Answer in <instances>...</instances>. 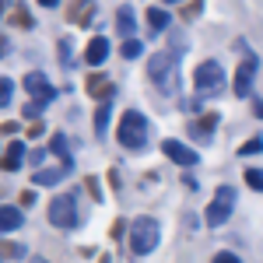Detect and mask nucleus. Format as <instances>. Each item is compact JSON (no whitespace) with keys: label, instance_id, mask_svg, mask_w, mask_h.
Returning a JSON list of instances; mask_svg holds the SVG:
<instances>
[{"label":"nucleus","instance_id":"1","mask_svg":"<svg viewBox=\"0 0 263 263\" xmlns=\"http://www.w3.org/2000/svg\"><path fill=\"white\" fill-rule=\"evenodd\" d=\"M147 78L158 84L162 91H176L179 88V49H162L147 60Z\"/></svg>","mask_w":263,"mask_h":263},{"label":"nucleus","instance_id":"2","mask_svg":"<svg viewBox=\"0 0 263 263\" xmlns=\"http://www.w3.org/2000/svg\"><path fill=\"white\" fill-rule=\"evenodd\" d=\"M162 239V224L155 221V218H134L130 224V235H126V242H130V253L134 256H147L155 246Z\"/></svg>","mask_w":263,"mask_h":263},{"label":"nucleus","instance_id":"3","mask_svg":"<svg viewBox=\"0 0 263 263\" xmlns=\"http://www.w3.org/2000/svg\"><path fill=\"white\" fill-rule=\"evenodd\" d=\"M120 144L126 147V151H141L144 144H147V120H144V112H137V109H126L120 116Z\"/></svg>","mask_w":263,"mask_h":263},{"label":"nucleus","instance_id":"4","mask_svg":"<svg viewBox=\"0 0 263 263\" xmlns=\"http://www.w3.org/2000/svg\"><path fill=\"white\" fill-rule=\"evenodd\" d=\"M193 84H197V91L200 95H214V91H221L224 84V70L218 60H203L197 70H193Z\"/></svg>","mask_w":263,"mask_h":263},{"label":"nucleus","instance_id":"5","mask_svg":"<svg viewBox=\"0 0 263 263\" xmlns=\"http://www.w3.org/2000/svg\"><path fill=\"white\" fill-rule=\"evenodd\" d=\"M49 224H57V228L78 224V197L74 193H60L57 200H49Z\"/></svg>","mask_w":263,"mask_h":263},{"label":"nucleus","instance_id":"6","mask_svg":"<svg viewBox=\"0 0 263 263\" xmlns=\"http://www.w3.org/2000/svg\"><path fill=\"white\" fill-rule=\"evenodd\" d=\"M232 211H235V190L232 186H218V193H214V200L207 207V224L211 228H218L232 218Z\"/></svg>","mask_w":263,"mask_h":263},{"label":"nucleus","instance_id":"7","mask_svg":"<svg viewBox=\"0 0 263 263\" xmlns=\"http://www.w3.org/2000/svg\"><path fill=\"white\" fill-rule=\"evenodd\" d=\"M25 91L32 95V102H39V105H46V102L57 99V88L49 84V78L46 74H39V70H32L28 78H25Z\"/></svg>","mask_w":263,"mask_h":263},{"label":"nucleus","instance_id":"8","mask_svg":"<svg viewBox=\"0 0 263 263\" xmlns=\"http://www.w3.org/2000/svg\"><path fill=\"white\" fill-rule=\"evenodd\" d=\"M256 67H260V60H256L253 53H246V60L239 63V70H235V95H239V99H246V95L253 91V78H256Z\"/></svg>","mask_w":263,"mask_h":263},{"label":"nucleus","instance_id":"9","mask_svg":"<svg viewBox=\"0 0 263 263\" xmlns=\"http://www.w3.org/2000/svg\"><path fill=\"white\" fill-rule=\"evenodd\" d=\"M162 151H165V158H172V162L182 165V168H193V165L200 162V155H197L190 144H179V141H162Z\"/></svg>","mask_w":263,"mask_h":263},{"label":"nucleus","instance_id":"10","mask_svg":"<svg viewBox=\"0 0 263 263\" xmlns=\"http://www.w3.org/2000/svg\"><path fill=\"white\" fill-rule=\"evenodd\" d=\"M105 57H109V39L105 35H95V39L88 42V49H84V60L91 63V67H99Z\"/></svg>","mask_w":263,"mask_h":263},{"label":"nucleus","instance_id":"11","mask_svg":"<svg viewBox=\"0 0 263 263\" xmlns=\"http://www.w3.org/2000/svg\"><path fill=\"white\" fill-rule=\"evenodd\" d=\"M21 162H25V144H21V141H11V144H7V151H4L0 168H4V172H14V168H21Z\"/></svg>","mask_w":263,"mask_h":263},{"label":"nucleus","instance_id":"12","mask_svg":"<svg viewBox=\"0 0 263 263\" xmlns=\"http://www.w3.org/2000/svg\"><path fill=\"white\" fill-rule=\"evenodd\" d=\"M63 176H70V165H57V168H39V172L32 176V182H35V186H57Z\"/></svg>","mask_w":263,"mask_h":263},{"label":"nucleus","instance_id":"13","mask_svg":"<svg viewBox=\"0 0 263 263\" xmlns=\"http://www.w3.org/2000/svg\"><path fill=\"white\" fill-rule=\"evenodd\" d=\"M21 207H7V203H0V232H14L21 228Z\"/></svg>","mask_w":263,"mask_h":263},{"label":"nucleus","instance_id":"14","mask_svg":"<svg viewBox=\"0 0 263 263\" xmlns=\"http://www.w3.org/2000/svg\"><path fill=\"white\" fill-rule=\"evenodd\" d=\"M134 25H137V18H134V7L130 4H123L120 11H116V28H120V35H134Z\"/></svg>","mask_w":263,"mask_h":263},{"label":"nucleus","instance_id":"15","mask_svg":"<svg viewBox=\"0 0 263 263\" xmlns=\"http://www.w3.org/2000/svg\"><path fill=\"white\" fill-rule=\"evenodd\" d=\"M49 151L60 158V165H70V147H67V137L63 134H53L49 137Z\"/></svg>","mask_w":263,"mask_h":263},{"label":"nucleus","instance_id":"16","mask_svg":"<svg viewBox=\"0 0 263 263\" xmlns=\"http://www.w3.org/2000/svg\"><path fill=\"white\" fill-rule=\"evenodd\" d=\"M168 11H162V7H151V11H147V25H151V32H165V28H168Z\"/></svg>","mask_w":263,"mask_h":263},{"label":"nucleus","instance_id":"17","mask_svg":"<svg viewBox=\"0 0 263 263\" xmlns=\"http://www.w3.org/2000/svg\"><path fill=\"white\" fill-rule=\"evenodd\" d=\"M109 116H112V105H109V102H102V105H99V112H95V134H102V137H105Z\"/></svg>","mask_w":263,"mask_h":263},{"label":"nucleus","instance_id":"18","mask_svg":"<svg viewBox=\"0 0 263 263\" xmlns=\"http://www.w3.org/2000/svg\"><path fill=\"white\" fill-rule=\"evenodd\" d=\"M88 91H91L95 99L105 102V95H109V81H102V74H91V78H88Z\"/></svg>","mask_w":263,"mask_h":263},{"label":"nucleus","instance_id":"19","mask_svg":"<svg viewBox=\"0 0 263 263\" xmlns=\"http://www.w3.org/2000/svg\"><path fill=\"white\" fill-rule=\"evenodd\" d=\"M70 18L78 21V25H91V0H81V7L74 4V11H70Z\"/></svg>","mask_w":263,"mask_h":263},{"label":"nucleus","instance_id":"20","mask_svg":"<svg viewBox=\"0 0 263 263\" xmlns=\"http://www.w3.org/2000/svg\"><path fill=\"white\" fill-rule=\"evenodd\" d=\"M0 256H7V260H21V256H25V246H18V242H0Z\"/></svg>","mask_w":263,"mask_h":263},{"label":"nucleus","instance_id":"21","mask_svg":"<svg viewBox=\"0 0 263 263\" xmlns=\"http://www.w3.org/2000/svg\"><path fill=\"white\" fill-rule=\"evenodd\" d=\"M11 25H21V28H32L35 21H32V14H28L25 7H14V11H11Z\"/></svg>","mask_w":263,"mask_h":263},{"label":"nucleus","instance_id":"22","mask_svg":"<svg viewBox=\"0 0 263 263\" xmlns=\"http://www.w3.org/2000/svg\"><path fill=\"white\" fill-rule=\"evenodd\" d=\"M141 49H144V46H141L137 39H126V42L120 46V53L126 57V60H137V57H141Z\"/></svg>","mask_w":263,"mask_h":263},{"label":"nucleus","instance_id":"23","mask_svg":"<svg viewBox=\"0 0 263 263\" xmlns=\"http://www.w3.org/2000/svg\"><path fill=\"white\" fill-rule=\"evenodd\" d=\"M11 95H14V81L11 78H0V109L11 105Z\"/></svg>","mask_w":263,"mask_h":263},{"label":"nucleus","instance_id":"24","mask_svg":"<svg viewBox=\"0 0 263 263\" xmlns=\"http://www.w3.org/2000/svg\"><path fill=\"white\" fill-rule=\"evenodd\" d=\"M246 186H253L256 193H263V172L260 168H246Z\"/></svg>","mask_w":263,"mask_h":263},{"label":"nucleus","instance_id":"25","mask_svg":"<svg viewBox=\"0 0 263 263\" xmlns=\"http://www.w3.org/2000/svg\"><path fill=\"white\" fill-rule=\"evenodd\" d=\"M260 151H263V141H260V137H253V141H246L242 147H239V155H242V158H246V155H260Z\"/></svg>","mask_w":263,"mask_h":263},{"label":"nucleus","instance_id":"26","mask_svg":"<svg viewBox=\"0 0 263 263\" xmlns=\"http://www.w3.org/2000/svg\"><path fill=\"white\" fill-rule=\"evenodd\" d=\"M39 112H42V105H39V102H28V105H25V116H28V120H35Z\"/></svg>","mask_w":263,"mask_h":263},{"label":"nucleus","instance_id":"27","mask_svg":"<svg viewBox=\"0 0 263 263\" xmlns=\"http://www.w3.org/2000/svg\"><path fill=\"white\" fill-rule=\"evenodd\" d=\"M214 263H242V260H239L235 253H218V256H214Z\"/></svg>","mask_w":263,"mask_h":263},{"label":"nucleus","instance_id":"28","mask_svg":"<svg viewBox=\"0 0 263 263\" xmlns=\"http://www.w3.org/2000/svg\"><path fill=\"white\" fill-rule=\"evenodd\" d=\"M60 60H63V63H70V42H67V39L60 42Z\"/></svg>","mask_w":263,"mask_h":263},{"label":"nucleus","instance_id":"29","mask_svg":"<svg viewBox=\"0 0 263 263\" xmlns=\"http://www.w3.org/2000/svg\"><path fill=\"white\" fill-rule=\"evenodd\" d=\"M7 49H11V46H7V39H0V57H7Z\"/></svg>","mask_w":263,"mask_h":263},{"label":"nucleus","instance_id":"30","mask_svg":"<svg viewBox=\"0 0 263 263\" xmlns=\"http://www.w3.org/2000/svg\"><path fill=\"white\" fill-rule=\"evenodd\" d=\"M42 7H57V4H60V0H39Z\"/></svg>","mask_w":263,"mask_h":263},{"label":"nucleus","instance_id":"31","mask_svg":"<svg viewBox=\"0 0 263 263\" xmlns=\"http://www.w3.org/2000/svg\"><path fill=\"white\" fill-rule=\"evenodd\" d=\"M253 105H256V116L263 120V102H253Z\"/></svg>","mask_w":263,"mask_h":263},{"label":"nucleus","instance_id":"32","mask_svg":"<svg viewBox=\"0 0 263 263\" xmlns=\"http://www.w3.org/2000/svg\"><path fill=\"white\" fill-rule=\"evenodd\" d=\"M32 263H49V260H42V256H35V260H32Z\"/></svg>","mask_w":263,"mask_h":263},{"label":"nucleus","instance_id":"33","mask_svg":"<svg viewBox=\"0 0 263 263\" xmlns=\"http://www.w3.org/2000/svg\"><path fill=\"white\" fill-rule=\"evenodd\" d=\"M165 4H179V0H165Z\"/></svg>","mask_w":263,"mask_h":263}]
</instances>
